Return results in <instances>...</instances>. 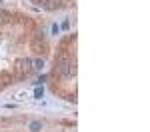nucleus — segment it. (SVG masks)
Masks as SVG:
<instances>
[{
  "label": "nucleus",
  "mask_w": 150,
  "mask_h": 132,
  "mask_svg": "<svg viewBox=\"0 0 150 132\" xmlns=\"http://www.w3.org/2000/svg\"><path fill=\"white\" fill-rule=\"evenodd\" d=\"M56 74H60L62 78L76 76V62H72L66 52H60L56 56Z\"/></svg>",
  "instance_id": "f257e3e1"
},
{
  "label": "nucleus",
  "mask_w": 150,
  "mask_h": 132,
  "mask_svg": "<svg viewBox=\"0 0 150 132\" xmlns=\"http://www.w3.org/2000/svg\"><path fill=\"white\" fill-rule=\"evenodd\" d=\"M18 70H20V74H24V72H30V70H32V60H30V58L18 60Z\"/></svg>",
  "instance_id": "f03ea898"
},
{
  "label": "nucleus",
  "mask_w": 150,
  "mask_h": 132,
  "mask_svg": "<svg viewBox=\"0 0 150 132\" xmlns=\"http://www.w3.org/2000/svg\"><path fill=\"white\" fill-rule=\"evenodd\" d=\"M42 6L48 8V10H54V8L60 6V0H42Z\"/></svg>",
  "instance_id": "7ed1b4c3"
},
{
  "label": "nucleus",
  "mask_w": 150,
  "mask_h": 132,
  "mask_svg": "<svg viewBox=\"0 0 150 132\" xmlns=\"http://www.w3.org/2000/svg\"><path fill=\"white\" fill-rule=\"evenodd\" d=\"M42 128V122H38V120H34V122H30V130L32 132H38Z\"/></svg>",
  "instance_id": "20e7f679"
},
{
  "label": "nucleus",
  "mask_w": 150,
  "mask_h": 132,
  "mask_svg": "<svg viewBox=\"0 0 150 132\" xmlns=\"http://www.w3.org/2000/svg\"><path fill=\"white\" fill-rule=\"evenodd\" d=\"M42 94H44V90H42L40 86H36V90H34V98H38V100H40V98H42Z\"/></svg>",
  "instance_id": "39448f33"
},
{
  "label": "nucleus",
  "mask_w": 150,
  "mask_h": 132,
  "mask_svg": "<svg viewBox=\"0 0 150 132\" xmlns=\"http://www.w3.org/2000/svg\"><path fill=\"white\" fill-rule=\"evenodd\" d=\"M32 64H34V66H32V68H42V66H44V60H34V62H32Z\"/></svg>",
  "instance_id": "423d86ee"
}]
</instances>
